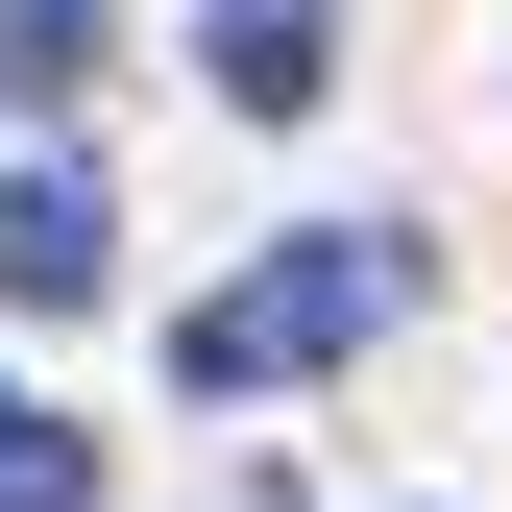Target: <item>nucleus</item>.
<instances>
[{"label":"nucleus","mask_w":512,"mask_h":512,"mask_svg":"<svg viewBox=\"0 0 512 512\" xmlns=\"http://www.w3.org/2000/svg\"><path fill=\"white\" fill-rule=\"evenodd\" d=\"M98 269H122V244H98V171H0V293H25V317H98Z\"/></svg>","instance_id":"2"},{"label":"nucleus","mask_w":512,"mask_h":512,"mask_svg":"<svg viewBox=\"0 0 512 512\" xmlns=\"http://www.w3.org/2000/svg\"><path fill=\"white\" fill-rule=\"evenodd\" d=\"M366 317H415V244H391V220H317V244H269L244 293L171 317V366H196V391H293V366H342Z\"/></svg>","instance_id":"1"},{"label":"nucleus","mask_w":512,"mask_h":512,"mask_svg":"<svg viewBox=\"0 0 512 512\" xmlns=\"http://www.w3.org/2000/svg\"><path fill=\"white\" fill-rule=\"evenodd\" d=\"M74 488H98V439L49 415V391H0V512H74Z\"/></svg>","instance_id":"4"},{"label":"nucleus","mask_w":512,"mask_h":512,"mask_svg":"<svg viewBox=\"0 0 512 512\" xmlns=\"http://www.w3.org/2000/svg\"><path fill=\"white\" fill-rule=\"evenodd\" d=\"M317 74H342V0H220V98L244 122H293Z\"/></svg>","instance_id":"3"},{"label":"nucleus","mask_w":512,"mask_h":512,"mask_svg":"<svg viewBox=\"0 0 512 512\" xmlns=\"http://www.w3.org/2000/svg\"><path fill=\"white\" fill-rule=\"evenodd\" d=\"M98 74V0H0V98H74Z\"/></svg>","instance_id":"5"}]
</instances>
